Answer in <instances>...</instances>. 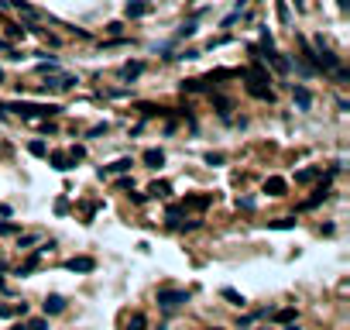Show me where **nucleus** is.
<instances>
[{
  "mask_svg": "<svg viewBox=\"0 0 350 330\" xmlns=\"http://www.w3.org/2000/svg\"><path fill=\"white\" fill-rule=\"evenodd\" d=\"M0 110H14L17 117L35 121V117H52V114H59L62 107H59V103H3Z\"/></svg>",
  "mask_w": 350,
  "mask_h": 330,
  "instance_id": "f257e3e1",
  "label": "nucleus"
},
{
  "mask_svg": "<svg viewBox=\"0 0 350 330\" xmlns=\"http://www.w3.org/2000/svg\"><path fill=\"white\" fill-rule=\"evenodd\" d=\"M182 303H189V289H158V306L161 310H175Z\"/></svg>",
  "mask_w": 350,
  "mask_h": 330,
  "instance_id": "f03ea898",
  "label": "nucleus"
},
{
  "mask_svg": "<svg viewBox=\"0 0 350 330\" xmlns=\"http://www.w3.org/2000/svg\"><path fill=\"white\" fill-rule=\"evenodd\" d=\"M292 96H295L299 110H309V107H312V93H309L306 86H292Z\"/></svg>",
  "mask_w": 350,
  "mask_h": 330,
  "instance_id": "7ed1b4c3",
  "label": "nucleus"
},
{
  "mask_svg": "<svg viewBox=\"0 0 350 330\" xmlns=\"http://www.w3.org/2000/svg\"><path fill=\"white\" fill-rule=\"evenodd\" d=\"M148 10H151V3H148V0H131V3L124 7V14H127V17H144Z\"/></svg>",
  "mask_w": 350,
  "mask_h": 330,
  "instance_id": "20e7f679",
  "label": "nucleus"
},
{
  "mask_svg": "<svg viewBox=\"0 0 350 330\" xmlns=\"http://www.w3.org/2000/svg\"><path fill=\"white\" fill-rule=\"evenodd\" d=\"M265 193L268 196H285V179H278V176L265 179Z\"/></svg>",
  "mask_w": 350,
  "mask_h": 330,
  "instance_id": "39448f33",
  "label": "nucleus"
},
{
  "mask_svg": "<svg viewBox=\"0 0 350 330\" xmlns=\"http://www.w3.org/2000/svg\"><path fill=\"white\" fill-rule=\"evenodd\" d=\"M66 268H69V272H93V268H96V262H93V258H69V262H66Z\"/></svg>",
  "mask_w": 350,
  "mask_h": 330,
  "instance_id": "423d86ee",
  "label": "nucleus"
},
{
  "mask_svg": "<svg viewBox=\"0 0 350 330\" xmlns=\"http://www.w3.org/2000/svg\"><path fill=\"white\" fill-rule=\"evenodd\" d=\"M144 162H148V169H161V165H165V151L148 148V151H144Z\"/></svg>",
  "mask_w": 350,
  "mask_h": 330,
  "instance_id": "0eeeda50",
  "label": "nucleus"
},
{
  "mask_svg": "<svg viewBox=\"0 0 350 330\" xmlns=\"http://www.w3.org/2000/svg\"><path fill=\"white\" fill-rule=\"evenodd\" d=\"M131 158H117L114 165H107V169H100V176H114V172H131Z\"/></svg>",
  "mask_w": 350,
  "mask_h": 330,
  "instance_id": "6e6552de",
  "label": "nucleus"
},
{
  "mask_svg": "<svg viewBox=\"0 0 350 330\" xmlns=\"http://www.w3.org/2000/svg\"><path fill=\"white\" fill-rule=\"evenodd\" d=\"M141 72H144L141 62H127V66H120V79H127V83H131V79H138Z\"/></svg>",
  "mask_w": 350,
  "mask_h": 330,
  "instance_id": "1a4fd4ad",
  "label": "nucleus"
},
{
  "mask_svg": "<svg viewBox=\"0 0 350 330\" xmlns=\"http://www.w3.org/2000/svg\"><path fill=\"white\" fill-rule=\"evenodd\" d=\"M72 83H76V76H52L45 86H52V90H69Z\"/></svg>",
  "mask_w": 350,
  "mask_h": 330,
  "instance_id": "9d476101",
  "label": "nucleus"
},
{
  "mask_svg": "<svg viewBox=\"0 0 350 330\" xmlns=\"http://www.w3.org/2000/svg\"><path fill=\"white\" fill-rule=\"evenodd\" d=\"M52 165H55L59 172H66V169H72V158L66 151H52Z\"/></svg>",
  "mask_w": 350,
  "mask_h": 330,
  "instance_id": "9b49d317",
  "label": "nucleus"
},
{
  "mask_svg": "<svg viewBox=\"0 0 350 330\" xmlns=\"http://www.w3.org/2000/svg\"><path fill=\"white\" fill-rule=\"evenodd\" d=\"M62 310H66V299L62 296H48L45 299V313H62Z\"/></svg>",
  "mask_w": 350,
  "mask_h": 330,
  "instance_id": "f8f14e48",
  "label": "nucleus"
},
{
  "mask_svg": "<svg viewBox=\"0 0 350 330\" xmlns=\"http://www.w3.org/2000/svg\"><path fill=\"white\" fill-rule=\"evenodd\" d=\"M144 327H148L144 313H134V317H127V324H124V330H144Z\"/></svg>",
  "mask_w": 350,
  "mask_h": 330,
  "instance_id": "ddd939ff",
  "label": "nucleus"
},
{
  "mask_svg": "<svg viewBox=\"0 0 350 330\" xmlns=\"http://www.w3.org/2000/svg\"><path fill=\"white\" fill-rule=\"evenodd\" d=\"M196 35V21H186L179 31H175V42H182V38H193Z\"/></svg>",
  "mask_w": 350,
  "mask_h": 330,
  "instance_id": "4468645a",
  "label": "nucleus"
},
{
  "mask_svg": "<svg viewBox=\"0 0 350 330\" xmlns=\"http://www.w3.org/2000/svg\"><path fill=\"white\" fill-rule=\"evenodd\" d=\"M168 193H172V186H168V183H151V189H148V196H168Z\"/></svg>",
  "mask_w": 350,
  "mask_h": 330,
  "instance_id": "2eb2a0df",
  "label": "nucleus"
},
{
  "mask_svg": "<svg viewBox=\"0 0 350 330\" xmlns=\"http://www.w3.org/2000/svg\"><path fill=\"white\" fill-rule=\"evenodd\" d=\"M28 151H31V155H38V158H45V155H48L45 141H31V144H28Z\"/></svg>",
  "mask_w": 350,
  "mask_h": 330,
  "instance_id": "dca6fc26",
  "label": "nucleus"
},
{
  "mask_svg": "<svg viewBox=\"0 0 350 330\" xmlns=\"http://www.w3.org/2000/svg\"><path fill=\"white\" fill-rule=\"evenodd\" d=\"M223 299H230L233 306H244V296H240V292H233V289H223Z\"/></svg>",
  "mask_w": 350,
  "mask_h": 330,
  "instance_id": "f3484780",
  "label": "nucleus"
},
{
  "mask_svg": "<svg viewBox=\"0 0 350 330\" xmlns=\"http://www.w3.org/2000/svg\"><path fill=\"white\" fill-rule=\"evenodd\" d=\"M316 176H319V169H306V172L295 176V183H309V179H316Z\"/></svg>",
  "mask_w": 350,
  "mask_h": 330,
  "instance_id": "a211bd4d",
  "label": "nucleus"
},
{
  "mask_svg": "<svg viewBox=\"0 0 350 330\" xmlns=\"http://www.w3.org/2000/svg\"><path fill=\"white\" fill-rule=\"evenodd\" d=\"M35 241H41V234H24V237L17 241V248H31Z\"/></svg>",
  "mask_w": 350,
  "mask_h": 330,
  "instance_id": "6ab92c4d",
  "label": "nucleus"
},
{
  "mask_svg": "<svg viewBox=\"0 0 350 330\" xmlns=\"http://www.w3.org/2000/svg\"><path fill=\"white\" fill-rule=\"evenodd\" d=\"M272 227H275V231H288V227H295V220H292V217H281V220H275Z\"/></svg>",
  "mask_w": 350,
  "mask_h": 330,
  "instance_id": "aec40b11",
  "label": "nucleus"
},
{
  "mask_svg": "<svg viewBox=\"0 0 350 330\" xmlns=\"http://www.w3.org/2000/svg\"><path fill=\"white\" fill-rule=\"evenodd\" d=\"M292 317H295V310H278V313H275V320H278V324H285V320H292Z\"/></svg>",
  "mask_w": 350,
  "mask_h": 330,
  "instance_id": "412c9836",
  "label": "nucleus"
},
{
  "mask_svg": "<svg viewBox=\"0 0 350 330\" xmlns=\"http://www.w3.org/2000/svg\"><path fill=\"white\" fill-rule=\"evenodd\" d=\"M28 330H48V320H41V317H38V320H31V324H28Z\"/></svg>",
  "mask_w": 350,
  "mask_h": 330,
  "instance_id": "4be33fe9",
  "label": "nucleus"
},
{
  "mask_svg": "<svg viewBox=\"0 0 350 330\" xmlns=\"http://www.w3.org/2000/svg\"><path fill=\"white\" fill-rule=\"evenodd\" d=\"M0 234H17V224H7V220H0Z\"/></svg>",
  "mask_w": 350,
  "mask_h": 330,
  "instance_id": "5701e85b",
  "label": "nucleus"
},
{
  "mask_svg": "<svg viewBox=\"0 0 350 330\" xmlns=\"http://www.w3.org/2000/svg\"><path fill=\"white\" fill-rule=\"evenodd\" d=\"M244 7H247V0H237V7H233V10H237V14H240V10H244Z\"/></svg>",
  "mask_w": 350,
  "mask_h": 330,
  "instance_id": "b1692460",
  "label": "nucleus"
},
{
  "mask_svg": "<svg viewBox=\"0 0 350 330\" xmlns=\"http://www.w3.org/2000/svg\"><path fill=\"white\" fill-rule=\"evenodd\" d=\"M295 3V10H306V0H292Z\"/></svg>",
  "mask_w": 350,
  "mask_h": 330,
  "instance_id": "393cba45",
  "label": "nucleus"
},
{
  "mask_svg": "<svg viewBox=\"0 0 350 330\" xmlns=\"http://www.w3.org/2000/svg\"><path fill=\"white\" fill-rule=\"evenodd\" d=\"M14 330H28V327H24V324H21V327H14Z\"/></svg>",
  "mask_w": 350,
  "mask_h": 330,
  "instance_id": "a878e982",
  "label": "nucleus"
},
{
  "mask_svg": "<svg viewBox=\"0 0 350 330\" xmlns=\"http://www.w3.org/2000/svg\"><path fill=\"white\" fill-rule=\"evenodd\" d=\"M285 330H299V327H285Z\"/></svg>",
  "mask_w": 350,
  "mask_h": 330,
  "instance_id": "bb28decb",
  "label": "nucleus"
},
{
  "mask_svg": "<svg viewBox=\"0 0 350 330\" xmlns=\"http://www.w3.org/2000/svg\"><path fill=\"white\" fill-rule=\"evenodd\" d=\"M0 83H3V72H0Z\"/></svg>",
  "mask_w": 350,
  "mask_h": 330,
  "instance_id": "cd10ccee",
  "label": "nucleus"
},
{
  "mask_svg": "<svg viewBox=\"0 0 350 330\" xmlns=\"http://www.w3.org/2000/svg\"><path fill=\"white\" fill-rule=\"evenodd\" d=\"M0 285H3V279H0Z\"/></svg>",
  "mask_w": 350,
  "mask_h": 330,
  "instance_id": "c85d7f7f",
  "label": "nucleus"
}]
</instances>
